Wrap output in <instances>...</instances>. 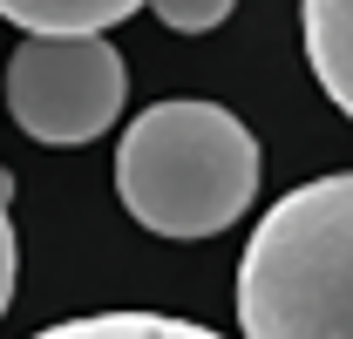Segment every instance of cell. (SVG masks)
I'll list each match as a JSON object with an SVG mask.
<instances>
[{"instance_id":"ba28073f","label":"cell","mask_w":353,"mask_h":339,"mask_svg":"<svg viewBox=\"0 0 353 339\" xmlns=\"http://www.w3.org/2000/svg\"><path fill=\"white\" fill-rule=\"evenodd\" d=\"M7 190H14V176L0 170V312H7V298H14V278H21V245H14V217H7Z\"/></svg>"},{"instance_id":"5b68a950","label":"cell","mask_w":353,"mask_h":339,"mask_svg":"<svg viewBox=\"0 0 353 339\" xmlns=\"http://www.w3.org/2000/svg\"><path fill=\"white\" fill-rule=\"evenodd\" d=\"M143 0H0V14L28 34H102L130 21Z\"/></svg>"},{"instance_id":"277c9868","label":"cell","mask_w":353,"mask_h":339,"mask_svg":"<svg viewBox=\"0 0 353 339\" xmlns=\"http://www.w3.org/2000/svg\"><path fill=\"white\" fill-rule=\"evenodd\" d=\"M299 28H306V61L319 75V88L347 116L353 109V0H306Z\"/></svg>"},{"instance_id":"6da1fadb","label":"cell","mask_w":353,"mask_h":339,"mask_svg":"<svg viewBox=\"0 0 353 339\" xmlns=\"http://www.w3.org/2000/svg\"><path fill=\"white\" fill-rule=\"evenodd\" d=\"M116 197L157 238H211L259 197V143L218 102H157L123 129Z\"/></svg>"},{"instance_id":"3957f363","label":"cell","mask_w":353,"mask_h":339,"mask_svg":"<svg viewBox=\"0 0 353 339\" xmlns=\"http://www.w3.org/2000/svg\"><path fill=\"white\" fill-rule=\"evenodd\" d=\"M130 68L102 34H28L7 61V109L34 143H95L123 116Z\"/></svg>"},{"instance_id":"7a4b0ae2","label":"cell","mask_w":353,"mask_h":339,"mask_svg":"<svg viewBox=\"0 0 353 339\" xmlns=\"http://www.w3.org/2000/svg\"><path fill=\"white\" fill-rule=\"evenodd\" d=\"M353 183L319 176L279 197L238 265L245 339H353Z\"/></svg>"},{"instance_id":"52a82bcc","label":"cell","mask_w":353,"mask_h":339,"mask_svg":"<svg viewBox=\"0 0 353 339\" xmlns=\"http://www.w3.org/2000/svg\"><path fill=\"white\" fill-rule=\"evenodd\" d=\"M143 7H157V21L176 28V34H211L238 0H143Z\"/></svg>"},{"instance_id":"8992f818","label":"cell","mask_w":353,"mask_h":339,"mask_svg":"<svg viewBox=\"0 0 353 339\" xmlns=\"http://www.w3.org/2000/svg\"><path fill=\"white\" fill-rule=\"evenodd\" d=\"M34 339H224L197 319H170V312H88L68 326H48Z\"/></svg>"}]
</instances>
